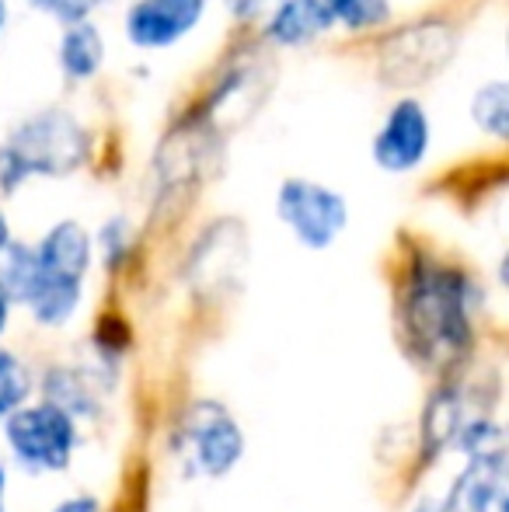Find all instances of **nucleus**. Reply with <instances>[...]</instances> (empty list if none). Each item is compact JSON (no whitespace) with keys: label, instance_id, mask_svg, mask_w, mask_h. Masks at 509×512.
Segmentation results:
<instances>
[{"label":"nucleus","instance_id":"1","mask_svg":"<svg viewBox=\"0 0 509 512\" xmlns=\"http://www.w3.org/2000/svg\"><path fill=\"white\" fill-rule=\"evenodd\" d=\"M408 342L429 366H450L471 345L468 279L447 265H419L401 304Z\"/></svg>","mask_w":509,"mask_h":512},{"label":"nucleus","instance_id":"2","mask_svg":"<svg viewBox=\"0 0 509 512\" xmlns=\"http://www.w3.org/2000/svg\"><path fill=\"white\" fill-rule=\"evenodd\" d=\"M91 154V136L70 112H39L0 143V192H18L28 178L74 175Z\"/></svg>","mask_w":509,"mask_h":512},{"label":"nucleus","instance_id":"3","mask_svg":"<svg viewBox=\"0 0 509 512\" xmlns=\"http://www.w3.org/2000/svg\"><path fill=\"white\" fill-rule=\"evenodd\" d=\"M91 269V234L77 220H63L35 248V272L25 304L46 328L63 324L81 304L84 276Z\"/></svg>","mask_w":509,"mask_h":512},{"label":"nucleus","instance_id":"4","mask_svg":"<svg viewBox=\"0 0 509 512\" xmlns=\"http://www.w3.org/2000/svg\"><path fill=\"white\" fill-rule=\"evenodd\" d=\"M171 450L178 453L189 474L220 478V474L234 471V464L241 460L245 436H241V425L234 422L224 405L199 401L182 415L175 436H171Z\"/></svg>","mask_w":509,"mask_h":512},{"label":"nucleus","instance_id":"5","mask_svg":"<svg viewBox=\"0 0 509 512\" xmlns=\"http://www.w3.org/2000/svg\"><path fill=\"white\" fill-rule=\"evenodd\" d=\"M4 418L7 446L28 471H63L70 464V453L77 446V425L74 415L63 411L56 401L35 408L18 405Z\"/></svg>","mask_w":509,"mask_h":512},{"label":"nucleus","instance_id":"6","mask_svg":"<svg viewBox=\"0 0 509 512\" xmlns=\"http://www.w3.org/2000/svg\"><path fill=\"white\" fill-rule=\"evenodd\" d=\"M276 213L286 227L293 230L304 248H328L335 237L346 230L349 223V206L335 189L321 182H307V178H286L279 185L276 196Z\"/></svg>","mask_w":509,"mask_h":512},{"label":"nucleus","instance_id":"7","mask_svg":"<svg viewBox=\"0 0 509 512\" xmlns=\"http://www.w3.org/2000/svg\"><path fill=\"white\" fill-rule=\"evenodd\" d=\"M429 140H433V129H429L426 108L405 98L387 112L381 133L374 140V161L387 175H408L426 161Z\"/></svg>","mask_w":509,"mask_h":512},{"label":"nucleus","instance_id":"8","mask_svg":"<svg viewBox=\"0 0 509 512\" xmlns=\"http://www.w3.org/2000/svg\"><path fill=\"white\" fill-rule=\"evenodd\" d=\"M454 35L443 25H422L408 28L398 39H391V46L384 49L381 70L391 84H419L429 81L436 70L447 67L450 53H454Z\"/></svg>","mask_w":509,"mask_h":512},{"label":"nucleus","instance_id":"9","mask_svg":"<svg viewBox=\"0 0 509 512\" xmlns=\"http://www.w3.org/2000/svg\"><path fill=\"white\" fill-rule=\"evenodd\" d=\"M203 14L206 0H136L126 14V35L140 49H164L182 42Z\"/></svg>","mask_w":509,"mask_h":512},{"label":"nucleus","instance_id":"10","mask_svg":"<svg viewBox=\"0 0 509 512\" xmlns=\"http://www.w3.org/2000/svg\"><path fill=\"white\" fill-rule=\"evenodd\" d=\"M440 512H509L506 457H471Z\"/></svg>","mask_w":509,"mask_h":512},{"label":"nucleus","instance_id":"11","mask_svg":"<svg viewBox=\"0 0 509 512\" xmlns=\"http://www.w3.org/2000/svg\"><path fill=\"white\" fill-rule=\"evenodd\" d=\"M335 25L325 0H276L269 18V39L279 46H304L314 42Z\"/></svg>","mask_w":509,"mask_h":512},{"label":"nucleus","instance_id":"12","mask_svg":"<svg viewBox=\"0 0 509 512\" xmlns=\"http://www.w3.org/2000/svg\"><path fill=\"white\" fill-rule=\"evenodd\" d=\"M56 56H60L63 74L74 77V81H84V77H95L98 70H102L105 42H102V35H98V28L88 25L84 18L70 21V28L63 32V39H60Z\"/></svg>","mask_w":509,"mask_h":512},{"label":"nucleus","instance_id":"13","mask_svg":"<svg viewBox=\"0 0 509 512\" xmlns=\"http://www.w3.org/2000/svg\"><path fill=\"white\" fill-rule=\"evenodd\" d=\"M471 119H475L478 129H485L496 140H506L509 133V88L503 81L485 84L482 91L471 102Z\"/></svg>","mask_w":509,"mask_h":512},{"label":"nucleus","instance_id":"14","mask_svg":"<svg viewBox=\"0 0 509 512\" xmlns=\"http://www.w3.org/2000/svg\"><path fill=\"white\" fill-rule=\"evenodd\" d=\"M325 7L349 32H370L391 18V0H325Z\"/></svg>","mask_w":509,"mask_h":512},{"label":"nucleus","instance_id":"15","mask_svg":"<svg viewBox=\"0 0 509 512\" xmlns=\"http://www.w3.org/2000/svg\"><path fill=\"white\" fill-rule=\"evenodd\" d=\"M32 391V377H28L25 363L14 352L0 349V418L11 415L21 401Z\"/></svg>","mask_w":509,"mask_h":512},{"label":"nucleus","instance_id":"16","mask_svg":"<svg viewBox=\"0 0 509 512\" xmlns=\"http://www.w3.org/2000/svg\"><path fill=\"white\" fill-rule=\"evenodd\" d=\"M457 398L454 394H440V398L429 405V411H426V436L433 439V443H447L450 436L457 432Z\"/></svg>","mask_w":509,"mask_h":512},{"label":"nucleus","instance_id":"17","mask_svg":"<svg viewBox=\"0 0 509 512\" xmlns=\"http://www.w3.org/2000/svg\"><path fill=\"white\" fill-rule=\"evenodd\" d=\"M461 446L471 453V457H506L503 432H499L492 422H475L471 429H464Z\"/></svg>","mask_w":509,"mask_h":512},{"label":"nucleus","instance_id":"18","mask_svg":"<svg viewBox=\"0 0 509 512\" xmlns=\"http://www.w3.org/2000/svg\"><path fill=\"white\" fill-rule=\"evenodd\" d=\"M32 7H39V11H46V14H53V18H60V21H81L84 14L91 11V7L98 4V0H28Z\"/></svg>","mask_w":509,"mask_h":512},{"label":"nucleus","instance_id":"19","mask_svg":"<svg viewBox=\"0 0 509 512\" xmlns=\"http://www.w3.org/2000/svg\"><path fill=\"white\" fill-rule=\"evenodd\" d=\"M269 7H276V0H227V11L241 21H252L258 14H265Z\"/></svg>","mask_w":509,"mask_h":512},{"label":"nucleus","instance_id":"20","mask_svg":"<svg viewBox=\"0 0 509 512\" xmlns=\"http://www.w3.org/2000/svg\"><path fill=\"white\" fill-rule=\"evenodd\" d=\"M53 512H98V502L88 499V495H77V499H67L63 506H56Z\"/></svg>","mask_w":509,"mask_h":512},{"label":"nucleus","instance_id":"21","mask_svg":"<svg viewBox=\"0 0 509 512\" xmlns=\"http://www.w3.org/2000/svg\"><path fill=\"white\" fill-rule=\"evenodd\" d=\"M7 314H11V297H7V290L0 286V331H4V324H7Z\"/></svg>","mask_w":509,"mask_h":512},{"label":"nucleus","instance_id":"22","mask_svg":"<svg viewBox=\"0 0 509 512\" xmlns=\"http://www.w3.org/2000/svg\"><path fill=\"white\" fill-rule=\"evenodd\" d=\"M11 244V230H7V220H4V213H0V251Z\"/></svg>","mask_w":509,"mask_h":512},{"label":"nucleus","instance_id":"23","mask_svg":"<svg viewBox=\"0 0 509 512\" xmlns=\"http://www.w3.org/2000/svg\"><path fill=\"white\" fill-rule=\"evenodd\" d=\"M4 485H7V474H4V467H0V512H4Z\"/></svg>","mask_w":509,"mask_h":512},{"label":"nucleus","instance_id":"24","mask_svg":"<svg viewBox=\"0 0 509 512\" xmlns=\"http://www.w3.org/2000/svg\"><path fill=\"white\" fill-rule=\"evenodd\" d=\"M4 21H7V4L0 0V28H4Z\"/></svg>","mask_w":509,"mask_h":512},{"label":"nucleus","instance_id":"25","mask_svg":"<svg viewBox=\"0 0 509 512\" xmlns=\"http://www.w3.org/2000/svg\"><path fill=\"white\" fill-rule=\"evenodd\" d=\"M415 512H429V509H426V506H422V509H415Z\"/></svg>","mask_w":509,"mask_h":512}]
</instances>
